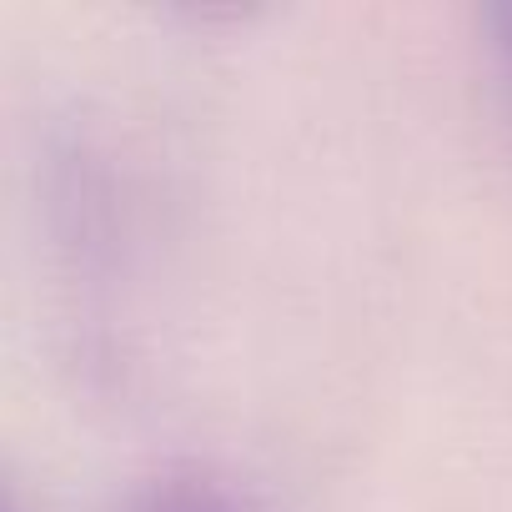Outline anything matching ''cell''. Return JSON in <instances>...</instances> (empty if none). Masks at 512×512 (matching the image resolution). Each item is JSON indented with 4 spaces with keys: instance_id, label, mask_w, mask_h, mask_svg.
I'll return each instance as SVG.
<instances>
[{
    "instance_id": "1",
    "label": "cell",
    "mask_w": 512,
    "mask_h": 512,
    "mask_svg": "<svg viewBox=\"0 0 512 512\" xmlns=\"http://www.w3.org/2000/svg\"><path fill=\"white\" fill-rule=\"evenodd\" d=\"M136 512H246V502L206 472H176V477H161L136 502Z\"/></svg>"
},
{
    "instance_id": "2",
    "label": "cell",
    "mask_w": 512,
    "mask_h": 512,
    "mask_svg": "<svg viewBox=\"0 0 512 512\" xmlns=\"http://www.w3.org/2000/svg\"><path fill=\"white\" fill-rule=\"evenodd\" d=\"M482 26H487V46H492V61H497L507 106H512V0H507V6H487L482 11Z\"/></svg>"
}]
</instances>
